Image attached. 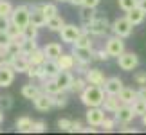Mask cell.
<instances>
[{"label": "cell", "instance_id": "cell-1", "mask_svg": "<svg viewBox=\"0 0 146 135\" xmlns=\"http://www.w3.org/2000/svg\"><path fill=\"white\" fill-rule=\"evenodd\" d=\"M105 95H106V92H105L103 87L90 85V83H88V87L80 94V99H81V103L85 105L87 108H90V106H101L103 105Z\"/></svg>", "mask_w": 146, "mask_h": 135}, {"label": "cell", "instance_id": "cell-2", "mask_svg": "<svg viewBox=\"0 0 146 135\" xmlns=\"http://www.w3.org/2000/svg\"><path fill=\"white\" fill-rule=\"evenodd\" d=\"M9 18H11V24H15V25L24 29L25 25L31 24V7L29 5H18V7L13 9Z\"/></svg>", "mask_w": 146, "mask_h": 135}, {"label": "cell", "instance_id": "cell-3", "mask_svg": "<svg viewBox=\"0 0 146 135\" xmlns=\"http://www.w3.org/2000/svg\"><path fill=\"white\" fill-rule=\"evenodd\" d=\"M133 25L130 20L126 18V15L125 16H121V18H115L114 22H112V27H110V31L114 32V34L117 36H121V38H128L132 34V31H133Z\"/></svg>", "mask_w": 146, "mask_h": 135}, {"label": "cell", "instance_id": "cell-4", "mask_svg": "<svg viewBox=\"0 0 146 135\" xmlns=\"http://www.w3.org/2000/svg\"><path fill=\"white\" fill-rule=\"evenodd\" d=\"M81 32H83L81 27H78L74 24H65L63 27H61V31H60V38H61V42H63V43L74 45Z\"/></svg>", "mask_w": 146, "mask_h": 135}, {"label": "cell", "instance_id": "cell-5", "mask_svg": "<svg viewBox=\"0 0 146 135\" xmlns=\"http://www.w3.org/2000/svg\"><path fill=\"white\" fill-rule=\"evenodd\" d=\"M110 27H112V24H110L106 18H103V16H101V18H98V16H96V18H94L90 24L85 27V29L90 32L92 36H105L106 32H108Z\"/></svg>", "mask_w": 146, "mask_h": 135}, {"label": "cell", "instance_id": "cell-6", "mask_svg": "<svg viewBox=\"0 0 146 135\" xmlns=\"http://www.w3.org/2000/svg\"><path fill=\"white\" fill-rule=\"evenodd\" d=\"M117 65H119L121 70H126V72H132L139 67V56L135 52H123L119 58H117Z\"/></svg>", "mask_w": 146, "mask_h": 135}, {"label": "cell", "instance_id": "cell-7", "mask_svg": "<svg viewBox=\"0 0 146 135\" xmlns=\"http://www.w3.org/2000/svg\"><path fill=\"white\" fill-rule=\"evenodd\" d=\"M125 38H121V36H117V34H114V36H110L108 40H106V43H105V49L108 50V54L110 56H114V58H119V56L125 52Z\"/></svg>", "mask_w": 146, "mask_h": 135}, {"label": "cell", "instance_id": "cell-8", "mask_svg": "<svg viewBox=\"0 0 146 135\" xmlns=\"http://www.w3.org/2000/svg\"><path fill=\"white\" fill-rule=\"evenodd\" d=\"M105 108L103 106H90V108L87 110V114H85V117H87V124H90V126H101L103 124V121H105Z\"/></svg>", "mask_w": 146, "mask_h": 135}, {"label": "cell", "instance_id": "cell-9", "mask_svg": "<svg viewBox=\"0 0 146 135\" xmlns=\"http://www.w3.org/2000/svg\"><path fill=\"white\" fill-rule=\"evenodd\" d=\"M33 105H35V108L38 112H49L54 106V95H50L47 92H42L33 99Z\"/></svg>", "mask_w": 146, "mask_h": 135}, {"label": "cell", "instance_id": "cell-10", "mask_svg": "<svg viewBox=\"0 0 146 135\" xmlns=\"http://www.w3.org/2000/svg\"><path fill=\"white\" fill-rule=\"evenodd\" d=\"M9 65L13 67V69L16 70V72H25L29 70V67H31V61H29V58H27L25 54H15V56H11V60H9Z\"/></svg>", "mask_w": 146, "mask_h": 135}, {"label": "cell", "instance_id": "cell-11", "mask_svg": "<svg viewBox=\"0 0 146 135\" xmlns=\"http://www.w3.org/2000/svg\"><path fill=\"white\" fill-rule=\"evenodd\" d=\"M114 115H115V121L123 122V124H128V122H132L137 117L133 108H132V105H121V108L117 110Z\"/></svg>", "mask_w": 146, "mask_h": 135}, {"label": "cell", "instance_id": "cell-12", "mask_svg": "<svg viewBox=\"0 0 146 135\" xmlns=\"http://www.w3.org/2000/svg\"><path fill=\"white\" fill-rule=\"evenodd\" d=\"M31 24H35L36 27H43L47 25V16L43 13L42 4H36L31 7Z\"/></svg>", "mask_w": 146, "mask_h": 135}, {"label": "cell", "instance_id": "cell-13", "mask_svg": "<svg viewBox=\"0 0 146 135\" xmlns=\"http://www.w3.org/2000/svg\"><path fill=\"white\" fill-rule=\"evenodd\" d=\"M121 105H123V101H121L119 95H115V94H106V95H105V101H103V105H101V106H103L106 112H110V114H115V112L121 108Z\"/></svg>", "mask_w": 146, "mask_h": 135}, {"label": "cell", "instance_id": "cell-14", "mask_svg": "<svg viewBox=\"0 0 146 135\" xmlns=\"http://www.w3.org/2000/svg\"><path fill=\"white\" fill-rule=\"evenodd\" d=\"M15 74H16V70L13 69L11 65H4V67H0V87H11L13 85V81H15Z\"/></svg>", "mask_w": 146, "mask_h": 135}, {"label": "cell", "instance_id": "cell-15", "mask_svg": "<svg viewBox=\"0 0 146 135\" xmlns=\"http://www.w3.org/2000/svg\"><path fill=\"white\" fill-rule=\"evenodd\" d=\"M103 88H105L106 94H115V95H119V92L125 88V85H123V79H121V77L114 76V77H106Z\"/></svg>", "mask_w": 146, "mask_h": 135}, {"label": "cell", "instance_id": "cell-16", "mask_svg": "<svg viewBox=\"0 0 146 135\" xmlns=\"http://www.w3.org/2000/svg\"><path fill=\"white\" fill-rule=\"evenodd\" d=\"M85 79L90 83V85L103 87L105 81H106V77H105V74H103V70H99V69H88L87 74H85Z\"/></svg>", "mask_w": 146, "mask_h": 135}, {"label": "cell", "instance_id": "cell-17", "mask_svg": "<svg viewBox=\"0 0 146 135\" xmlns=\"http://www.w3.org/2000/svg\"><path fill=\"white\" fill-rule=\"evenodd\" d=\"M72 54L76 56L78 63H90V60H94V49H85V47H74Z\"/></svg>", "mask_w": 146, "mask_h": 135}, {"label": "cell", "instance_id": "cell-18", "mask_svg": "<svg viewBox=\"0 0 146 135\" xmlns=\"http://www.w3.org/2000/svg\"><path fill=\"white\" fill-rule=\"evenodd\" d=\"M58 65H60L61 70H72L78 65V60H76V56L72 52H63L58 58Z\"/></svg>", "mask_w": 146, "mask_h": 135}, {"label": "cell", "instance_id": "cell-19", "mask_svg": "<svg viewBox=\"0 0 146 135\" xmlns=\"http://www.w3.org/2000/svg\"><path fill=\"white\" fill-rule=\"evenodd\" d=\"M56 83L67 92V90H72V83H74V76L70 74V70H61L58 76L54 77Z\"/></svg>", "mask_w": 146, "mask_h": 135}, {"label": "cell", "instance_id": "cell-20", "mask_svg": "<svg viewBox=\"0 0 146 135\" xmlns=\"http://www.w3.org/2000/svg\"><path fill=\"white\" fill-rule=\"evenodd\" d=\"M33 124H35V121H33L29 115H22L15 122L16 130H18L20 133H33Z\"/></svg>", "mask_w": 146, "mask_h": 135}, {"label": "cell", "instance_id": "cell-21", "mask_svg": "<svg viewBox=\"0 0 146 135\" xmlns=\"http://www.w3.org/2000/svg\"><path fill=\"white\" fill-rule=\"evenodd\" d=\"M42 90H43V92H47V94H50V95H58L61 92H65V90L56 83L54 77H47L45 81H42Z\"/></svg>", "mask_w": 146, "mask_h": 135}, {"label": "cell", "instance_id": "cell-22", "mask_svg": "<svg viewBox=\"0 0 146 135\" xmlns=\"http://www.w3.org/2000/svg\"><path fill=\"white\" fill-rule=\"evenodd\" d=\"M42 92H43V90L38 87V85H33V83H29V85H24V87H22V90H20L22 97H24V99H29V101H33L38 94H42Z\"/></svg>", "mask_w": 146, "mask_h": 135}, {"label": "cell", "instance_id": "cell-23", "mask_svg": "<svg viewBox=\"0 0 146 135\" xmlns=\"http://www.w3.org/2000/svg\"><path fill=\"white\" fill-rule=\"evenodd\" d=\"M43 50H45V56L50 60H58L61 54H63V49H61V45L60 43H56V42H50L47 43L45 47H43Z\"/></svg>", "mask_w": 146, "mask_h": 135}, {"label": "cell", "instance_id": "cell-24", "mask_svg": "<svg viewBox=\"0 0 146 135\" xmlns=\"http://www.w3.org/2000/svg\"><path fill=\"white\" fill-rule=\"evenodd\" d=\"M144 16H146V13H144V11H143L141 7H139V5H137V7H133L132 11H128V13H126V18L130 20L133 25L143 24V22H144Z\"/></svg>", "mask_w": 146, "mask_h": 135}, {"label": "cell", "instance_id": "cell-25", "mask_svg": "<svg viewBox=\"0 0 146 135\" xmlns=\"http://www.w3.org/2000/svg\"><path fill=\"white\" fill-rule=\"evenodd\" d=\"M72 47H85V49H94V40H92V34L88 31H83L80 38L76 40V43Z\"/></svg>", "mask_w": 146, "mask_h": 135}, {"label": "cell", "instance_id": "cell-26", "mask_svg": "<svg viewBox=\"0 0 146 135\" xmlns=\"http://www.w3.org/2000/svg\"><path fill=\"white\" fill-rule=\"evenodd\" d=\"M43 69H45V72H47V77H56V76L61 72L60 65H58V60H50V58L45 60V63H43Z\"/></svg>", "mask_w": 146, "mask_h": 135}, {"label": "cell", "instance_id": "cell-27", "mask_svg": "<svg viewBox=\"0 0 146 135\" xmlns=\"http://www.w3.org/2000/svg\"><path fill=\"white\" fill-rule=\"evenodd\" d=\"M119 97H121V101H123V105H132L133 101L139 97V95H137V90L125 87V88L119 92Z\"/></svg>", "mask_w": 146, "mask_h": 135}, {"label": "cell", "instance_id": "cell-28", "mask_svg": "<svg viewBox=\"0 0 146 135\" xmlns=\"http://www.w3.org/2000/svg\"><path fill=\"white\" fill-rule=\"evenodd\" d=\"M27 58H29V61L33 65H43L45 60H47V56H45V50L43 49H35L31 54H27Z\"/></svg>", "mask_w": 146, "mask_h": 135}, {"label": "cell", "instance_id": "cell-29", "mask_svg": "<svg viewBox=\"0 0 146 135\" xmlns=\"http://www.w3.org/2000/svg\"><path fill=\"white\" fill-rule=\"evenodd\" d=\"M35 49H38V43H36V38H24L20 43V50H22V54H31Z\"/></svg>", "mask_w": 146, "mask_h": 135}, {"label": "cell", "instance_id": "cell-30", "mask_svg": "<svg viewBox=\"0 0 146 135\" xmlns=\"http://www.w3.org/2000/svg\"><path fill=\"white\" fill-rule=\"evenodd\" d=\"M63 25H65V22H63V18H61L60 15H56V16H52V18L47 20V29L50 32H60Z\"/></svg>", "mask_w": 146, "mask_h": 135}, {"label": "cell", "instance_id": "cell-31", "mask_svg": "<svg viewBox=\"0 0 146 135\" xmlns=\"http://www.w3.org/2000/svg\"><path fill=\"white\" fill-rule=\"evenodd\" d=\"M80 18H81V24L87 27L94 18H96V9H92V7H83L81 13H80Z\"/></svg>", "mask_w": 146, "mask_h": 135}, {"label": "cell", "instance_id": "cell-32", "mask_svg": "<svg viewBox=\"0 0 146 135\" xmlns=\"http://www.w3.org/2000/svg\"><path fill=\"white\" fill-rule=\"evenodd\" d=\"M87 87H88V81L85 79V76H83V77H74V83H72V92L81 94Z\"/></svg>", "mask_w": 146, "mask_h": 135}, {"label": "cell", "instance_id": "cell-33", "mask_svg": "<svg viewBox=\"0 0 146 135\" xmlns=\"http://www.w3.org/2000/svg\"><path fill=\"white\" fill-rule=\"evenodd\" d=\"M132 108H133V112H135V115H139V117H143L144 114H146V101L144 99H135L132 103Z\"/></svg>", "mask_w": 146, "mask_h": 135}, {"label": "cell", "instance_id": "cell-34", "mask_svg": "<svg viewBox=\"0 0 146 135\" xmlns=\"http://www.w3.org/2000/svg\"><path fill=\"white\" fill-rule=\"evenodd\" d=\"M7 32H9V36L13 38V40H22V38H24V29L18 27V25H15V24H11L7 27Z\"/></svg>", "mask_w": 146, "mask_h": 135}, {"label": "cell", "instance_id": "cell-35", "mask_svg": "<svg viewBox=\"0 0 146 135\" xmlns=\"http://www.w3.org/2000/svg\"><path fill=\"white\" fill-rule=\"evenodd\" d=\"M117 4H119V9L128 13V11H132L133 7L139 5V0H117Z\"/></svg>", "mask_w": 146, "mask_h": 135}, {"label": "cell", "instance_id": "cell-36", "mask_svg": "<svg viewBox=\"0 0 146 135\" xmlns=\"http://www.w3.org/2000/svg\"><path fill=\"white\" fill-rule=\"evenodd\" d=\"M13 4L7 2V0H0V16H11L13 13Z\"/></svg>", "mask_w": 146, "mask_h": 135}, {"label": "cell", "instance_id": "cell-37", "mask_svg": "<svg viewBox=\"0 0 146 135\" xmlns=\"http://www.w3.org/2000/svg\"><path fill=\"white\" fill-rule=\"evenodd\" d=\"M42 7H43V13H45L47 20L58 15V5H56V4H42Z\"/></svg>", "mask_w": 146, "mask_h": 135}, {"label": "cell", "instance_id": "cell-38", "mask_svg": "<svg viewBox=\"0 0 146 135\" xmlns=\"http://www.w3.org/2000/svg\"><path fill=\"white\" fill-rule=\"evenodd\" d=\"M38 29L40 27H36L35 24H29L24 27V38H38Z\"/></svg>", "mask_w": 146, "mask_h": 135}, {"label": "cell", "instance_id": "cell-39", "mask_svg": "<svg viewBox=\"0 0 146 135\" xmlns=\"http://www.w3.org/2000/svg\"><path fill=\"white\" fill-rule=\"evenodd\" d=\"M67 103H69V97H67L65 92L54 95V106L56 108H63V106H67Z\"/></svg>", "mask_w": 146, "mask_h": 135}, {"label": "cell", "instance_id": "cell-40", "mask_svg": "<svg viewBox=\"0 0 146 135\" xmlns=\"http://www.w3.org/2000/svg\"><path fill=\"white\" fill-rule=\"evenodd\" d=\"M11 106H13V97L11 95H0V108L2 110H9Z\"/></svg>", "mask_w": 146, "mask_h": 135}, {"label": "cell", "instance_id": "cell-41", "mask_svg": "<svg viewBox=\"0 0 146 135\" xmlns=\"http://www.w3.org/2000/svg\"><path fill=\"white\" fill-rule=\"evenodd\" d=\"M108 58H112V56L108 54V50H106V49L94 50V60H98V61H106Z\"/></svg>", "mask_w": 146, "mask_h": 135}, {"label": "cell", "instance_id": "cell-42", "mask_svg": "<svg viewBox=\"0 0 146 135\" xmlns=\"http://www.w3.org/2000/svg\"><path fill=\"white\" fill-rule=\"evenodd\" d=\"M115 119H108V117H105V121H103V124H101V128H103V132H114V128H115Z\"/></svg>", "mask_w": 146, "mask_h": 135}, {"label": "cell", "instance_id": "cell-43", "mask_svg": "<svg viewBox=\"0 0 146 135\" xmlns=\"http://www.w3.org/2000/svg\"><path fill=\"white\" fill-rule=\"evenodd\" d=\"M133 81H135L139 87H144V85H146V72H144V70L135 72V74H133Z\"/></svg>", "mask_w": 146, "mask_h": 135}, {"label": "cell", "instance_id": "cell-44", "mask_svg": "<svg viewBox=\"0 0 146 135\" xmlns=\"http://www.w3.org/2000/svg\"><path fill=\"white\" fill-rule=\"evenodd\" d=\"M70 126H72V121L70 119H58V128L61 132H70Z\"/></svg>", "mask_w": 146, "mask_h": 135}, {"label": "cell", "instance_id": "cell-45", "mask_svg": "<svg viewBox=\"0 0 146 135\" xmlns=\"http://www.w3.org/2000/svg\"><path fill=\"white\" fill-rule=\"evenodd\" d=\"M45 130H47L45 121H35V124H33V133H43Z\"/></svg>", "mask_w": 146, "mask_h": 135}, {"label": "cell", "instance_id": "cell-46", "mask_svg": "<svg viewBox=\"0 0 146 135\" xmlns=\"http://www.w3.org/2000/svg\"><path fill=\"white\" fill-rule=\"evenodd\" d=\"M11 40H13V38L9 36L7 31H0V45H9Z\"/></svg>", "mask_w": 146, "mask_h": 135}, {"label": "cell", "instance_id": "cell-47", "mask_svg": "<svg viewBox=\"0 0 146 135\" xmlns=\"http://www.w3.org/2000/svg\"><path fill=\"white\" fill-rule=\"evenodd\" d=\"M11 25L9 16H0V31H7V27Z\"/></svg>", "mask_w": 146, "mask_h": 135}, {"label": "cell", "instance_id": "cell-48", "mask_svg": "<svg viewBox=\"0 0 146 135\" xmlns=\"http://www.w3.org/2000/svg\"><path fill=\"white\" fill-rule=\"evenodd\" d=\"M101 0H83V5L81 7H92V9H96L98 5H99Z\"/></svg>", "mask_w": 146, "mask_h": 135}, {"label": "cell", "instance_id": "cell-49", "mask_svg": "<svg viewBox=\"0 0 146 135\" xmlns=\"http://www.w3.org/2000/svg\"><path fill=\"white\" fill-rule=\"evenodd\" d=\"M83 130V124L80 121H72V126H70V133H76V132H81Z\"/></svg>", "mask_w": 146, "mask_h": 135}, {"label": "cell", "instance_id": "cell-50", "mask_svg": "<svg viewBox=\"0 0 146 135\" xmlns=\"http://www.w3.org/2000/svg\"><path fill=\"white\" fill-rule=\"evenodd\" d=\"M137 95H139V99H144V101H146V85H144V87H139Z\"/></svg>", "mask_w": 146, "mask_h": 135}, {"label": "cell", "instance_id": "cell-51", "mask_svg": "<svg viewBox=\"0 0 146 135\" xmlns=\"http://www.w3.org/2000/svg\"><path fill=\"white\" fill-rule=\"evenodd\" d=\"M69 4L76 7V5H83V0H69Z\"/></svg>", "mask_w": 146, "mask_h": 135}, {"label": "cell", "instance_id": "cell-52", "mask_svg": "<svg viewBox=\"0 0 146 135\" xmlns=\"http://www.w3.org/2000/svg\"><path fill=\"white\" fill-rule=\"evenodd\" d=\"M139 7H141L144 13H146V0H139Z\"/></svg>", "mask_w": 146, "mask_h": 135}, {"label": "cell", "instance_id": "cell-53", "mask_svg": "<svg viewBox=\"0 0 146 135\" xmlns=\"http://www.w3.org/2000/svg\"><path fill=\"white\" fill-rule=\"evenodd\" d=\"M123 132H125V133H135L137 130H135V128H123Z\"/></svg>", "mask_w": 146, "mask_h": 135}, {"label": "cell", "instance_id": "cell-54", "mask_svg": "<svg viewBox=\"0 0 146 135\" xmlns=\"http://www.w3.org/2000/svg\"><path fill=\"white\" fill-rule=\"evenodd\" d=\"M2 121H4V110L0 108V124H2Z\"/></svg>", "mask_w": 146, "mask_h": 135}, {"label": "cell", "instance_id": "cell-55", "mask_svg": "<svg viewBox=\"0 0 146 135\" xmlns=\"http://www.w3.org/2000/svg\"><path fill=\"white\" fill-rule=\"evenodd\" d=\"M141 119H143V124H144V126H146V114H144V115H143V117H141Z\"/></svg>", "mask_w": 146, "mask_h": 135}, {"label": "cell", "instance_id": "cell-56", "mask_svg": "<svg viewBox=\"0 0 146 135\" xmlns=\"http://www.w3.org/2000/svg\"><path fill=\"white\" fill-rule=\"evenodd\" d=\"M56 2H69V0H56Z\"/></svg>", "mask_w": 146, "mask_h": 135}]
</instances>
